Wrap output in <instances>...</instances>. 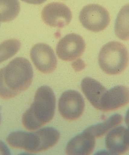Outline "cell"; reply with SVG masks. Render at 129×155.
<instances>
[{
  "label": "cell",
  "mask_w": 129,
  "mask_h": 155,
  "mask_svg": "<svg viewBox=\"0 0 129 155\" xmlns=\"http://www.w3.org/2000/svg\"><path fill=\"white\" fill-rule=\"evenodd\" d=\"M125 122H126V125H129V109L127 110V112L126 113V117H125Z\"/></svg>",
  "instance_id": "21"
},
{
  "label": "cell",
  "mask_w": 129,
  "mask_h": 155,
  "mask_svg": "<svg viewBox=\"0 0 129 155\" xmlns=\"http://www.w3.org/2000/svg\"><path fill=\"white\" fill-rule=\"evenodd\" d=\"M21 43L16 39H11L0 44V63L16 54L19 50Z\"/></svg>",
  "instance_id": "17"
},
{
  "label": "cell",
  "mask_w": 129,
  "mask_h": 155,
  "mask_svg": "<svg viewBox=\"0 0 129 155\" xmlns=\"http://www.w3.org/2000/svg\"><path fill=\"white\" fill-rule=\"evenodd\" d=\"M85 41L77 34L71 33L62 38L57 45L56 52L59 58L71 62L81 57L85 50Z\"/></svg>",
  "instance_id": "7"
},
{
  "label": "cell",
  "mask_w": 129,
  "mask_h": 155,
  "mask_svg": "<svg viewBox=\"0 0 129 155\" xmlns=\"http://www.w3.org/2000/svg\"><path fill=\"white\" fill-rule=\"evenodd\" d=\"M33 70L28 60L17 58L0 70V97L12 98L30 87Z\"/></svg>",
  "instance_id": "1"
},
{
  "label": "cell",
  "mask_w": 129,
  "mask_h": 155,
  "mask_svg": "<svg viewBox=\"0 0 129 155\" xmlns=\"http://www.w3.org/2000/svg\"><path fill=\"white\" fill-rule=\"evenodd\" d=\"M79 19L86 29L97 33L102 31L108 26L110 14L105 7L92 4L83 7L80 13Z\"/></svg>",
  "instance_id": "5"
},
{
  "label": "cell",
  "mask_w": 129,
  "mask_h": 155,
  "mask_svg": "<svg viewBox=\"0 0 129 155\" xmlns=\"http://www.w3.org/2000/svg\"><path fill=\"white\" fill-rule=\"evenodd\" d=\"M56 98L53 90L43 86L36 91L30 107L23 114L22 122L28 130H35L51 121L55 113Z\"/></svg>",
  "instance_id": "2"
},
{
  "label": "cell",
  "mask_w": 129,
  "mask_h": 155,
  "mask_svg": "<svg viewBox=\"0 0 129 155\" xmlns=\"http://www.w3.org/2000/svg\"><path fill=\"white\" fill-rule=\"evenodd\" d=\"M129 103V88L119 85L106 91L101 99L99 110L103 112L114 111Z\"/></svg>",
  "instance_id": "10"
},
{
  "label": "cell",
  "mask_w": 129,
  "mask_h": 155,
  "mask_svg": "<svg viewBox=\"0 0 129 155\" xmlns=\"http://www.w3.org/2000/svg\"><path fill=\"white\" fill-rule=\"evenodd\" d=\"M22 1L25 2L27 3L34 5H40L47 1V0H21Z\"/></svg>",
  "instance_id": "20"
},
{
  "label": "cell",
  "mask_w": 129,
  "mask_h": 155,
  "mask_svg": "<svg viewBox=\"0 0 129 155\" xmlns=\"http://www.w3.org/2000/svg\"><path fill=\"white\" fill-rule=\"evenodd\" d=\"M20 10L18 0H0V22L14 20L19 14Z\"/></svg>",
  "instance_id": "16"
},
{
  "label": "cell",
  "mask_w": 129,
  "mask_h": 155,
  "mask_svg": "<svg viewBox=\"0 0 129 155\" xmlns=\"http://www.w3.org/2000/svg\"><path fill=\"white\" fill-rule=\"evenodd\" d=\"M60 137L59 131L52 127H44L34 132L16 131L6 139L13 148L24 150L29 153H39L55 146Z\"/></svg>",
  "instance_id": "3"
},
{
  "label": "cell",
  "mask_w": 129,
  "mask_h": 155,
  "mask_svg": "<svg viewBox=\"0 0 129 155\" xmlns=\"http://www.w3.org/2000/svg\"><path fill=\"white\" fill-rule=\"evenodd\" d=\"M127 129L124 126L114 127L105 137V145L110 153L122 155L128 151L129 146L126 137Z\"/></svg>",
  "instance_id": "12"
},
{
  "label": "cell",
  "mask_w": 129,
  "mask_h": 155,
  "mask_svg": "<svg viewBox=\"0 0 129 155\" xmlns=\"http://www.w3.org/2000/svg\"><path fill=\"white\" fill-rule=\"evenodd\" d=\"M122 122V116L119 114H115L110 116L105 122L97 125L92 126L86 129L84 131L89 132L95 137L99 138L104 136L111 129L117 127Z\"/></svg>",
  "instance_id": "14"
},
{
  "label": "cell",
  "mask_w": 129,
  "mask_h": 155,
  "mask_svg": "<svg viewBox=\"0 0 129 155\" xmlns=\"http://www.w3.org/2000/svg\"><path fill=\"white\" fill-rule=\"evenodd\" d=\"M85 102L80 93L69 90L64 92L59 101V110L65 120H75L83 114Z\"/></svg>",
  "instance_id": "6"
},
{
  "label": "cell",
  "mask_w": 129,
  "mask_h": 155,
  "mask_svg": "<svg viewBox=\"0 0 129 155\" xmlns=\"http://www.w3.org/2000/svg\"><path fill=\"white\" fill-rule=\"evenodd\" d=\"M127 127L128 128L127 129V131H126V137H127V144L129 146V125H127Z\"/></svg>",
  "instance_id": "22"
},
{
  "label": "cell",
  "mask_w": 129,
  "mask_h": 155,
  "mask_svg": "<svg viewBox=\"0 0 129 155\" xmlns=\"http://www.w3.org/2000/svg\"><path fill=\"white\" fill-rule=\"evenodd\" d=\"M72 12L65 4L53 2L44 6L41 12V18L50 27L63 28L70 23Z\"/></svg>",
  "instance_id": "8"
},
{
  "label": "cell",
  "mask_w": 129,
  "mask_h": 155,
  "mask_svg": "<svg viewBox=\"0 0 129 155\" xmlns=\"http://www.w3.org/2000/svg\"><path fill=\"white\" fill-rule=\"evenodd\" d=\"M82 91L91 104L99 109L101 99L106 92V88L99 82L92 78H85L82 81Z\"/></svg>",
  "instance_id": "13"
},
{
  "label": "cell",
  "mask_w": 129,
  "mask_h": 155,
  "mask_svg": "<svg viewBox=\"0 0 129 155\" xmlns=\"http://www.w3.org/2000/svg\"><path fill=\"white\" fill-rule=\"evenodd\" d=\"M31 58L36 68L44 74H51L57 66V58L52 48L48 45L38 43L30 51Z\"/></svg>",
  "instance_id": "9"
},
{
  "label": "cell",
  "mask_w": 129,
  "mask_h": 155,
  "mask_svg": "<svg viewBox=\"0 0 129 155\" xmlns=\"http://www.w3.org/2000/svg\"><path fill=\"white\" fill-rule=\"evenodd\" d=\"M98 62L101 69L107 74H120L128 65L129 52L125 46L121 42L111 41L101 48Z\"/></svg>",
  "instance_id": "4"
},
{
  "label": "cell",
  "mask_w": 129,
  "mask_h": 155,
  "mask_svg": "<svg viewBox=\"0 0 129 155\" xmlns=\"http://www.w3.org/2000/svg\"><path fill=\"white\" fill-rule=\"evenodd\" d=\"M116 35L122 41L129 40V4L124 6L117 15L115 24Z\"/></svg>",
  "instance_id": "15"
},
{
  "label": "cell",
  "mask_w": 129,
  "mask_h": 155,
  "mask_svg": "<svg viewBox=\"0 0 129 155\" xmlns=\"http://www.w3.org/2000/svg\"><path fill=\"white\" fill-rule=\"evenodd\" d=\"M73 67L75 71H79L83 70L85 67V64L83 62L82 60L79 59L76 61L73 62L72 64Z\"/></svg>",
  "instance_id": "18"
},
{
  "label": "cell",
  "mask_w": 129,
  "mask_h": 155,
  "mask_svg": "<svg viewBox=\"0 0 129 155\" xmlns=\"http://www.w3.org/2000/svg\"><path fill=\"white\" fill-rule=\"evenodd\" d=\"M95 137L84 131L71 140L66 148V154L89 155L92 153L95 146Z\"/></svg>",
  "instance_id": "11"
},
{
  "label": "cell",
  "mask_w": 129,
  "mask_h": 155,
  "mask_svg": "<svg viewBox=\"0 0 129 155\" xmlns=\"http://www.w3.org/2000/svg\"><path fill=\"white\" fill-rule=\"evenodd\" d=\"M1 114H0V124H1Z\"/></svg>",
  "instance_id": "23"
},
{
  "label": "cell",
  "mask_w": 129,
  "mask_h": 155,
  "mask_svg": "<svg viewBox=\"0 0 129 155\" xmlns=\"http://www.w3.org/2000/svg\"><path fill=\"white\" fill-rule=\"evenodd\" d=\"M11 152L5 144L0 140V155H9Z\"/></svg>",
  "instance_id": "19"
}]
</instances>
